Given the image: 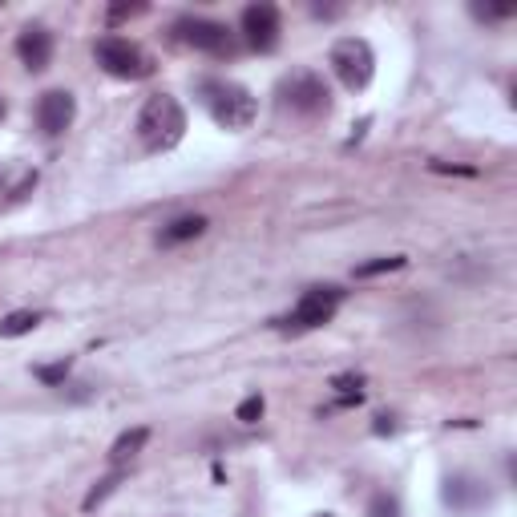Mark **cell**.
Returning <instances> with one entry per match:
<instances>
[{"instance_id":"277c9868","label":"cell","mask_w":517,"mask_h":517,"mask_svg":"<svg viewBox=\"0 0 517 517\" xmlns=\"http://www.w3.org/2000/svg\"><path fill=\"white\" fill-rule=\"evenodd\" d=\"M328 61H332V73L340 77V85L352 89V93L368 89V81L376 73V53H372V45L364 37H340L332 45V57Z\"/></svg>"},{"instance_id":"7c38bea8","label":"cell","mask_w":517,"mask_h":517,"mask_svg":"<svg viewBox=\"0 0 517 517\" xmlns=\"http://www.w3.org/2000/svg\"><path fill=\"white\" fill-rule=\"evenodd\" d=\"M206 231V219L202 215H186V219H174L162 235H158V243L162 247H174V243H186V239H198Z\"/></svg>"},{"instance_id":"ba28073f","label":"cell","mask_w":517,"mask_h":517,"mask_svg":"<svg viewBox=\"0 0 517 517\" xmlns=\"http://www.w3.org/2000/svg\"><path fill=\"white\" fill-rule=\"evenodd\" d=\"M178 37L198 53H231V33L219 21H202V17L178 21Z\"/></svg>"},{"instance_id":"44dd1931","label":"cell","mask_w":517,"mask_h":517,"mask_svg":"<svg viewBox=\"0 0 517 517\" xmlns=\"http://www.w3.org/2000/svg\"><path fill=\"white\" fill-rule=\"evenodd\" d=\"M376 433H380V437L392 433V417H376Z\"/></svg>"},{"instance_id":"ac0fdd59","label":"cell","mask_w":517,"mask_h":517,"mask_svg":"<svg viewBox=\"0 0 517 517\" xmlns=\"http://www.w3.org/2000/svg\"><path fill=\"white\" fill-rule=\"evenodd\" d=\"M69 376V360H61V364H45V368H37V380H45V384H61Z\"/></svg>"},{"instance_id":"52a82bcc","label":"cell","mask_w":517,"mask_h":517,"mask_svg":"<svg viewBox=\"0 0 517 517\" xmlns=\"http://www.w3.org/2000/svg\"><path fill=\"white\" fill-rule=\"evenodd\" d=\"M243 37L251 49L271 53L279 45V9L275 5H247L243 9Z\"/></svg>"},{"instance_id":"7a4b0ae2","label":"cell","mask_w":517,"mask_h":517,"mask_svg":"<svg viewBox=\"0 0 517 517\" xmlns=\"http://www.w3.org/2000/svg\"><path fill=\"white\" fill-rule=\"evenodd\" d=\"M202 101H206V110H211V118L223 126V130H247L259 114L255 106V93L239 81H223V77H211V81H202L198 85Z\"/></svg>"},{"instance_id":"5b68a950","label":"cell","mask_w":517,"mask_h":517,"mask_svg":"<svg viewBox=\"0 0 517 517\" xmlns=\"http://www.w3.org/2000/svg\"><path fill=\"white\" fill-rule=\"evenodd\" d=\"M340 299H344V291H340V287H312V291H303V299L295 303V312L283 320V328L312 332V328L332 324V320H336V312H340Z\"/></svg>"},{"instance_id":"603a6c76","label":"cell","mask_w":517,"mask_h":517,"mask_svg":"<svg viewBox=\"0 0 517 517\" xmlns=\"http://www.w3.org/2000/svg\"><path fill=\"white\" fill-rule=\"evenodd\" d=\"M324 517H328V513H324Z\"/></svg>"},{"instance_id":"2e32d148","label":"cell","mask_w":517,"mask_h":517,"mask_svg":"<svg viewBox=\"0 0 517 517\" xmlns=\"http://www.w3.org/2000/svg\"><path fill=\"white\" fill-rule=\"evenodd\" d=\"M408 259L404 255H388V259H372V263H360L356 267V279H372V275H384V271H400Z\"/></svg>"},{"instance_id":"9c48e42d","label":"cell","mask_w":517,"mask_h":517,"mask_svg":"<svg viewBox=\"0 0 517 517\" xmlns=\"http://www.w3.org/2000/svg\"><path fill=\"white\" fill-rule=\"evenodd\" d=\"M77 118V101L69 89H49L41 101H37V122L45 134H65Z\"/></svg>"},{"instance_id":"9a60e30c","label":"cell","mask_w":517,"mask_h":517,"mask_svg":"<svg viewBox=\"0 0 517 517\" xmlns=\"http://www.w3.org/2000/svg\"><path fill=\"white\" fill-rule=\"evenodd\" d=\"M332 388L340 392V404H360V388H364V376H356V372H344V376H336L332 380Z\"/></svg>"},{"instance_id":"8992f818","label":"cell","mask_w":517,"mask_h":517,"mask_svg":"<svg viewBox=\"0 0 517 517\" xmlns=\"http://www.w3.org/2000/svg\"><path fill=\"white\" fill-rule=\"evenodd\" d=\"M283 97H287V106L299 110V114H328L332 106V97H328V85L316 77V73H299L283 85Z\"/></svg>"},{"instance_id":"5bb4252c","label":"cell","mask_w":517,"mask_h":517,"mask_svg":"<svg viewBox=\"0 0 517 517\" xmlns=\"http://www.w3.org/2000/svg\"><path fill=\"white\" fill-rule=\"evenodd\" d=\"M118 485H122V469H114L110 477H101V481H97V485L89 489V497L81 501V509H85V513H93V509H97L101 501H106V497H110V493H114Z\"/></svg>"},{"instance_id":"6da1fadb","label":"cell","mask_w":517,"mask_h":517,"mask_svg":"<svg viewBox=\"0 0 517 517\" xmlns=\"http://www.w3.org/2000/svg\"><path fill=\"white\" fill-rule=\"evenodd\" d=\"M186 138V110L178 106V97L170 93H154L142 114H138V142L150 154H166Z\"/></svg>"},{"instance_id":"7402d4cb","label":"cell","mask_w":517,"mask_h":517,"mask_svg":"<svg viewBox=\"0 0 517 517\" xmlns=\"http://www.w3.org/2000/svg\"><path fill=\"white\" fill-rule=\"evenodd\" d=\"M0 118H5V101H0Z\"/></svg>"},{"instance_id":"d6986e66","label":"cell","mask_w":517,"mask_h":517,"mask_svg":"<svg viewBox=\"0 0 517 517\" xmlns=\"http://www.w3.org/2000/svg\"><path fill=\"white\" fill-rule=\"evenodd\" d=\"M368 513H372V517H400V505L380 493V497H372V509H368Z\"/></svg>"},{"instance_id":"30bf717a","label":"cell","mask_w":517,"mask_h":517,"mask_svg":"<svg viewBox=\"0 0 517 517\" xmlns=\"http://www.w3.org/2000/svg\"><path fill=\"white\" fill-rule=\"evenodd\" d=\"M17 57H21L33 73H41V69L53 61V37H49L45 29H25V33L17 37Z\"/></svg>"},{"instance_id":"ffe728a7","label":"cell","mask_w":517,"mask_h":517,"mask_svg":"<svg viewBox=\"0 0 517 517\" xmlns=\"http://www.w3.org/2000/svg\"><path fill=\"white\" fill-rule=\"evenodd\" d=\"M138 13H142V5H114L106 21H110V25H122L126 17H138Z\"/></svg>"},{"instance_id":"8fae6325","label":"cell","mask_w":517,"mask_h":517,"mask_svg":"<svg viewBox=\"0 0 517 517\" xmlns=\"http://www.w3.org/2000/svg\"><path fill=\"white\" fill-rule=\"evenodd\" d=\"M146 441H150V429H130V433H122V437L110 445V461L122 469L126 461H134V457L146 449Z\"/></svg>"},{"instance_id":"4fadbf2b","label":"cell","mask_w":517,"mask_h":517,"mask_svg":"<svg viewBox=\"0 0 517 517\" xmlns=\"http://www.w3.org/2000/svg\"><path fill=\"white\" fill-rule=\"evenodd\" d=\"M37 324H41L37 312H13V316L0 320V336H5V340H17V336H29Z\"/></svg>"},{"instance_id":"3957f363","label":"cell","mask_w":517,"mask_h":517,"mask_svg":"<svg viewBox=\"0 0 517 517\" xmlns=\"http://www.w3.org/2000/svg\"><path fill=\"white\" fill-rule=\"evenodd\" d=\"M93 57L110 77H122V81H142L154 73V57L130 37H101L93 45Z\"/></svg>"},{"instance_id":"e0dca14e","label":"cell","mask_w":517,"mask_h":517,"mask_svg":"<svg viewBox=\"0 0 517 517\" xmlns=\"http://www.w3.org/2000/svg\"><path fill=\"white\" fill-rule=\"evenodd\" d=\"M235 417H239L243 425H255V421L263 417V396H259V392H255V396H247V400L239 404V412H235Z\"/></svg>"}]
</instances>
